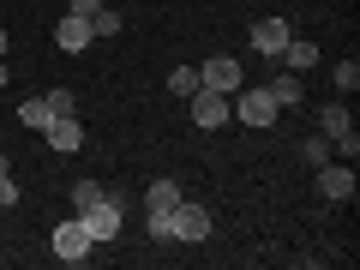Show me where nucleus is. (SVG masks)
<instances>
[{"label":"nucleus","mask_w":360,"mask_h":270,"mask_svg":"<svg viewBox=\"0 0 360 270\" xmlns=\"http://www.w3.org/2000/svg\"><path fill=\"white\" fill-rule=\"evenodd\" d=\"M229 108H234V120H240V127H276V115H283V108H276V96H270L264 84H240L229 96Z\"/></svg>","instance_id":"1"},{"label":"nucleus","mask_w":360,"mask_h":270,"mask_svg":"<svg viewBox=\"0 0 360 270\" xmlns=\"http://www.w3.org/2000/svg\"><path fill=\"white\" fill-rule=\"evenodd\" d=\"M319 132L330 139L336 156H348V162L360 156V132H354V115H348V108H319Z\"/></svg>","instance_id":"2"},{"label":"nucleus","mask_w":360,"mask_h":270,"mask_svg":"<svg viewBox=\"0 0 360 270\" xmlns=\"http://www.w3.org/2000/svg\"><path fill=\"white\" fill-rule=\"evenodd\" d=\"M180 180H150V193H144V217H150V234L156 240H168V210L180 205Z\"/></svg>","instance_id":"3"},{"label":"nucleus","mask_w":360,"mask_h":270,"mask_svg":"<svg viewBox=\"0 0 360 270\" xmlns=\"http://www.w3.org/2000/svg\"><path fill=\"white\" fill-rule=\"evenodd\" d=\"M210 229H217V222H210L205 205H186V198H180V205L168 210V240H210Z\"/></svg>","instance_id":"4"},{"label":"nucleus","mask_w":360,"mask_h":270,"mask_svg":"<svg viewBox=\"0 0 360 270\" xmlns=\"http://www.w3.org/2000/svg\"><path fill=\"white\" fill-rule=\"evenodd\" d=\"M49 246H54V258H60V264H84V258H90V234H84V222H78V217L54 222Z\"/></svg>","instance_id":"5"},{"label":"nucleus","mask_w":360,"mask_h":270,"mask_svg":"<svg viewBox=\"0 0 360 270\" xmlns=\"http://www.w3.org/2000/svg\"><path fill=\"white\" fill-rule=\"evenodd\" d=\"M186 103H193V127H205V132H217V127H229V120H234V108H229L222 90H205V84H198Z\"/></svg>","instance_id":"6"},{"label":"nucleus","mask_w":360,"mask_h":270,"mask_svg":"<svg viewBox=\"0 0 360 270\" xmlns=\"http://www.w3.org/2000/svg\"><path fill=\"white\" fill-rule=\"evenodd\" d=\"M78 222H84V234H90V246H108L120 234V205H115V193L103 198V205H90V210H78Z\"/></svg>","instance_id":"7"},{"label":"nucleus","mask_w":360,"mask_h":270,"mask_svg":"<svg viewBox=\"0 0 360 270\" xmlns=\"http://www.w3.org/2000/svg\"><path fill=\"white\" fill-rule=\"evenodd\" d=\"M198 84H205V90H222V96H234V90L246 84V72H240V60H229V54H210V60L198 66Z\"/></svg>","instance_id":"8"},{"label":"nucleus","mask_w":360,"mask_h":270,"mask_svg":"<svg viewBox=\"0 0 360 270\" xmlns=\"http://www.w3.org/2000/svg\"><path fill=\"white\" fill-rule=\"evenodd\" d=\"M312 174H319V198H330V205L354 198V162H319Z\"/></svg>","instance_id":"9"},{"label":"nucleus","mask_w":360,"mask_h":270,"mask_svg":"<svg viewBox=\"0 0 360 270\" xmlns=\"http://www.w3.org/2000/svg\"><path fill=\"white\" fill-rule=\"evenodd\" d=\"M42 139H49L54 156H78V150H84V127H78L72 115H54L49 127H42Z\"/></svg>","instance_id":"10"},{"label":"nucleus","mask_w":360,"mask_h":270,"mask_svg":"<svg viewBox=\"0 0 360 270\" xmlns=\"http://www.w3.org/2000/svg\"><path fill=\"white\" fill-rule=\"evenodd\" d=\"M54 42H60L66 54H84L90 42H96V37H90V18H84V13H60V25H54Z\"/></svg>","instance_id":"11"},{"label":"nucleus","mask_w":360,"mask_h":270,"mask_svg":"<svg viewBox=\"0 0 360 270\" xmlns=\"http://www.w3.org/2000/svg\"><path fill=\"white\" fill-rule=\"evenodd\" d=\"M288 37H295V30H288V18H276V13L252 25V49H258V54H270V60L283 54V42H288Z\"/></svg>","instance_id":"12"},{"label":"nucleus","mask_w":360,"mask_h":270,"mask_svg":"<svg viewBox=\"0 0 360 270\" xmlns=\"http://www.w3.org/2000/svg\"><path fill=\"white\" fill-rule=\"evenodd\" d=\"M276 60H283L288 72H312V66H319V42H307V37H288Z\"/></svg>","instance_id":"13"},{"label":"nucleus","mask_w":360,"mask_h":270,"mask_svg":"<svg viewBox=\"0 0 360 270\" xmlns=\"http://www.w3.org/2000/svg\"><path fill=\"white\" fill-rule=\"evenodd\" d=\"M18 120H25L30 132H42L54 120V108H49V96H25V108H18Z\"/></svg>","instance_id":"14"},{"label":"nucleus","mask_w":360,"mask_h":270,"mask_svg":"<svg viewBox=\"0 0 360 270\" xmlns=\"http://www.w3.org/2000/svg\"><path fill=\"white\" fill-rule=\"evenodd\" d=\"M264 90L276 96V108H295V103H300V72H283L276 84H264Z\"/></svg>","instance_id":"15"},{"label":"nucleus","mask_w":360,"mask_h":270,"mask_svg":"<svg viewBox=\"0 0 360 270\" xmlns=\"http://www.w3.org/2000/svg\"><path fill=\"white\" fill-rule=\"evenodd\" d=\"M103 186H96V180H78V186H72V217H78V210H90V205H103Z\"/></svg>","instance_id":"16"},{"label":"nucleus","mask_w":360,"mask_h":270,"mask_svg":"<svg viewBox=\"0 0 360 270\" xmlns=\"http://www.w3.org/2000/svg\"><path fill=\"white\" fill-rule=\"evenodd\" d=\"M300 162H307V168H319V162H330V139H324V132H312V139L300 144Z\"/></svg>","instance_id":"17"},{"label":"nucleus","mask_w":360,"mask_h":270,"mask_svg":"<svg viewBox=\"0 0 360 270\" xmlns=\"http://www.w3.org/2000/svg\"><path fill=\"white\" fill-rule=\"evenodd\" d=\"M168 90H174V96H193L198 90V66H174V72H168Z\"/></svg>","instance_id":"18"},{"label":"nucleus","mask_w":360,"mask_h":270,"mask_svg":"<svg viewBox=\"0 0 360 270\" xmlns=\"http://www.w3.org/2000/svg\"><path fill=\"white\" fill-rule=\"evenodd\" d=\"M90 18V37H115L120 30V13H108V6H96V13H84Z\"/></svg>","instance_id":"19"},{"label":"nucleus","mask_w":360,"mask_h":270,"mask_svg":"<svg viewBox=\"0 0 360 270\" xmlns=\"http://www.w3.org/2000/svg\"><path fill=\"white\" fill-rule=\"evenodd\" d=\"M42 96H49V108H54V115H72V108H78V96H72V90H66V84L42 90Z\"/></svg>","instance_id":"20"},{"label":"nucleus","mask_w":360,"mask_h":270,"mask_svg":"<svg viewBox=\"0 0 360 270\" xmlns=\"http://www.w3.org/2000/svg\"><path fill=\"white\" fill-rule=\"evenodd\" d=\"M354 84H360V66L342 60V66H336V90H342V96H354Z\"/></svg>","instance_id":"21"},{"label":"nucleus","mask_w":360,"mask_h":270,"mask_svg":"<svg viewBox=\"0 0 360 270\" xmlns=\"http://www.w3.org/2000/svg\"><path fill=\"white\" fill-rule=\"evenodd\" d=\"M13 205H18V180L0 174V210H13Z\"/></svg>","instance_id":"22"},{"label":"nucleus","mask_w":360,"mask_h":270,"mask_svg":"<svg viewBox=\"0 0 360 270\" xmlns=\"http://www.w3.org/2000/svg\"><path fill=\"white\" fill-rule=\"evenodd\" d=\"M96 6H108V0H72V13H96Z\"/></svg>","instance_id":"23"},{"label":"nucleus","mask_w":360,"mask_h":270,"mask_svg":"<svg viewBox=\"0 0 360 270\" xmlns=\"http://www.w3.org/2000/svg\"><path fill=\"white\" fill-rule=\"evenodd\" d=\"M6 78H13V66H6V60H0V84H6Z\"/></svg>","instance_id":"24"},{"label":"nucleus","mask_w":360,"mask_h":270,"mask_svg":"<svg viewBox=\"0 0 360 270\" xmlns=\"http://www.w3.org/2000/svg\"><path fill=\"white\" fill-rule=\"evenodd\" d=\"M0 54H6V30H0Z\"/></svg>","instance_id":"25"}]
</instances>
